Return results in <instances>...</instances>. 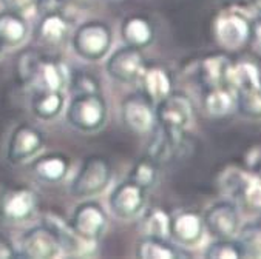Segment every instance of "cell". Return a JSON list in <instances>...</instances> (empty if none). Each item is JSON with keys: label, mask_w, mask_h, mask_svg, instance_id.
Segmentation results:
<instances>
[{"label": "cell", "mask_w": 261, "mask_h": 259, "mask_svg": "<svg viewBox=\"0 0 261 259\" xmlns=\"http://www.w3.org/2000/svg\"><path fill=\"white\" fill-rule=\"evenodd\" d=\"M113 45V31L103 20H87L81 23L71 36L74 53L88 62H97L106 57Z\"/></svg>", "instance_id": "6da1fadb"}, {"label": "cell", "mask_w": 261, "mask_h": 259, "mask_svg": "<svg viewBox=\"0 0 261 259\" xmlns=\"http://www.w3.org/2000/svg\"><path fill=\"white\" fill-rule=\"evenodd\" d=\"M112 178L113 170L110 161L100 154H90L82 161L76 176L73 178L70 193L77 199L96 196L110 185Z\"/></svg>", "instance_id": "7a4b0ae2"}, {"label": "cell", "mask_w": 261, "mask_h": 259, "mask_svg": "<svg viewBox=\"0 0 261 259\" xmlns=\"http://www.w3.org/2000/svg\"><path fill=\"white\" fill-rule=\"evenodd\" d=\"M67 122L82 133H94L107 121V103L100 93L73 94L67 111Z\"/></svg>", "instance_id": "3957f363"}, {"label": "cell", "mask_w": 261, "mask_h": 259, "mask_svg": "<svg viewBox=\"0 0 261 259\" xmlns=\"http://www.w3.org/2000/svg\"><path fill=\"white\" fill-rule=\"evenodd\" d=\"M156 124L160 128L173 134L176 137H182L184 131L193 122V107L192 102L186 94L170 93L163 100L156 103Z\"/></svg>", "instance_id": "277c9868"}, {"label": "cell", "mask_w": 261, "mask_h": 259, "mask_svg": "<svg viewBox=\"0 0 261 259\" xmlns=\"http://www.w3.org/2000/svg\"><path fill=\"white\" fill-rule=\"evenodd\" d=\"M37 194L28 185H13L0 193V218L5 222L28 221L37 209Z\"/></svg>", "instance_id": "5b68a950"}, {"label": "cell", "mask_w": 261, "mask_h": 259, "mask_svg": "<svg viewBox=\"0 0 261 259\" xmlns=\"http://www.w3.org/2000/svg\"><path fill=\"white\" fill-rule=\"evenodd\" d=\"M153 100L142 93H132L121 102V116L124 125L135 134L144 136L153 131L156 125V113Z\"/></svg>", "instance_id": "8992f818"}, {"label": "cell", "mask_w": 261, "mask_h": 259, "mask_svg": "<svg viewBox=\"0 0 261 259\" xmlns=\"http://www.w3.org/2000/svg\"><path fill=\"white\" fill-rule=\"evenodd\" d=\"M107 224L109 216L106 210L102 209L100 204L94 200H85L79 204L70 218V225L76 232V235L94 244L106 233Z\"/></svg>", "instance_id": "52a82bcc"}, {"label": "cell", "mask_w": 261, "mask_h": 259, "mask_svg": "<svg viewBox=\"0 0 261 259\" xmlns=\"http://www.w3.org/2000/svg\"><path fill=\"white\" fill-rule=\"evenodd\" d=\"M205 232L217 239H233L241 230V218L237 205L230 200L215 202L204 213Z\"/></svg>", "instance_id": "ba28073f"}, {"label": "cell", "mask_w": 261, "mask_h": 259, "mask_svg": "<svg viewBox=\"0 0 261 259\" xmlns=\"http://www.w3.org/2000/svg\"><path fill=\"white\" fill-rule=\"evenodd\" d=\"M145 59L139 48L124 45L113 51L106 64V70L112 79L121 83H136L139 82L144 70Z\"/></svg>", "instance_id": "9c48e42d"}, {"label": "cell", "mask_w": 261, "mask_h": 259, "mask_svg": "<svg viewBox=\"0 0 261 259\" xmlns=\"http://www.w3.org/2000/svg\"><path fill=\"white\" fill-rule=\"evenodd\" d=\"M145 194L147 190L133 182L132 179L118 184L109 199L113 215L124 221L136 218L145 207Z\"/></svg>", "instance_id": "30bf717a"}, {"label": "cell", "mask_w": 261, "mask_h": 259, "mask_svg": "<svg viewBox=\"0 0 261 259\" xmlns=\"http://www.w3.org/2000/svg\"><path fill=\"white\" fill-rule=\"evenodd\" d=\"M43 147V134L39 128L23 122L19 124L10 136L7 159L11 164H22L34 158Z\"/></svg>", "instance_id": "8fae6325"}, {"label": "cell", "mask_w": 261, "mask_h": 259, "mask_svg": "<svg viewBox=\"0 0 261 259\" xmlns=\"http://www.w3.org/2000/svg\"><path fill=\"white\" fill-rule=\"evenodd\" d=\"M20 254L30 259H49L62 254L61 244L55 233L40 224L27 230L20 238Z\"/></svg>", "instance_id": "7c38bea8"}, {"label": "cell", "mask_w": 261, "mask_h": 259, "mask_svg": "<svg viewBox=\"0 0 261 259\" xmlns=\"http://www.w3.org/2000/svg\"><path fill=\"white\" fill-rule=\"evenodd\" d=\"M215 39L220 46L235 51L243 48L252 33L249 22L238 13H224L215 22Z\"/></svg>", "instance_id": "4fadbf2b"}, {"label": "cell", "mask_w": 261, "mask_h": 259, "mask_svg": "<svg viewBox=\"0 0 261 259\" xmlns=\"http://www.w3.org/2000/svg\"><path fill=\"white\" fill-rule=\"evenodd\" d=\"M42 224L46 225L51 232L55 233V236L58 238L62 253L67 254H84L88 253V247L87 245H93L94 242H88L85 239H82L81 236L76 235V232L71 228L70 221H65L61 215L55 213V212H46L42 216Z\"/></svg>", "instance_id": "5bb4252c"}, {"label": "cell", "mask_w": 261, "mask_h": 259, "mask_svg": "<svg viewBox=\"0 0 261 259\" xmlns=\"http://www.w3.org/2000/svg\"><path fill=\"white\" fill-rule=\"evenodd\" d=\"M205 233L202 218L195 212H179L170 218V236L182 247H196Z\"/></svg>", "instance_id": "9a60e30c"}, {"label": "cell", "mask_w": 261, "mask_h": 259, "mask_svg": "<svg viewBox=\"0 0 261 259\" xmlns=\"http://www.w3.org/2000/svg\"><path fill=\"white\" fill-rule=\"evenodd\" d=\"M71 167V161L64 153H48L36 158L30 164L33 176L45 184H59L65 179Z\"/></svg>", "instance_id": "2e32d148"}, {"label": "cell", "mask_w": 261, "mask_h": 259, "mask_svg": "<svg viewBox=\"0 0 261 259\" xmlns=\"http://www.w3.org/2000/svg\"><path fill=\"white\" fill-rule=\"evenodd\" d=\"M71 19L59 8L46 10L39 22L37 36L46 45H61L70 33Z\"/></svg>", "instance_id": "e0dca14e"}, {"label": "cell", "mask_w": 261, "mask_h": 259, "mask_svg": "<svg viewBox=\"0 0 261 259\" xmlns=\"http://www.w3.org/2000/svg\"><path fill=\"white\" fill-rule=\"evenodd\" d=\"M70 73L71 70L62 61L42 56L34 83L39 85V90L64 91L65 88H68Z\"/></svg>", "instance_id": "ac0fdd59"}, {"label": "cell", "mask_w": 261, "mask_h": 259, "mask_svg": "<svg viewBox=\"0 0 261 259\" xmlns=\"http://www.w3.org/2000/svg\"><path fill=\"white\" fill-rule=\"evenodd\" d=\"M139 83L142 85V91L156 103L172 93V77L160 65H145Z\"/></svg>", "instance_id": "d6986e66"}, {"label": "cell", "mask_w": 261, "mask_h": 259, "mask_svg": "<svg viewBox=\"0 0 261 259\" xmlns=\"http://www.w3.org/2000/svg\"><path fill=\"white\" fill-rule=\"evenodd\" d=\"M121 36L125 45L142 49L153 42L154 28L144 16H128L122 20Z\"/></svg>", "instance_id": "ffe728a7"}, {"label": "cell", "mask_w": 261, "mask_h": 259, "mask_svg": "<svg viewBox=\"0 0 261 259\" xmlns=\"http://www.w3.org/2000/svg\"><path fill=\"white\" fill-rule=\"evenodd\" d=\"M64 91L37 90L31 100V111L40 121H53L64 110Z\"/></svg>", "instance_id": "44dd1931"}, {"label": "cell", "mask_w": 261, "mask_h": 259, "mask_svg": "<svg viewBox=\"0 0 261 259\" xmlns=\"http://www.w3.org/2000/svg\"><path fill=\"white\" fill-rule=\"evenodd\" d=\"M28 36V23L25 16L4 10L0 11V40L5 46H19Z\"/></svg>", "instance_id": "7402d4cb"}, {"label": "cell", "mask_w": 261, "mask_h": 259, "mask_svg": "<svg viewBox=\"0 0 261 259\" xmlns=\"http://www.w3.org/2000/svg\"><path fill=\"white\" fill-rule=\"evenodd\" d=\"M226 85L235 93L255 88L261 85V76L258 68L250 62L230 64L226 73Z\"/></svg>", "instance_id": "603a6c76"}, {"label": "cell", "mask_w": 261, "mask_h": 259, "mask_svg": "<svg viewBox=\"0 0 261 259\" xmlns=\"http://www.w3.org/2000/svg\"><path fill=\"white\" fill-rule=\"evenodd\" d=\"M40 61L42 54L34 48H23L20 51L14 62V74L19 85L30 87L36 82Z\"/></svg>", "instance_id": "cb8c5ba5"}, {"label": "cell", "mask_w": 261, "mask_h": 259, "mask_svg": "<svg viewBox=\"0 0 261 259\" xmlns=\"http://www.w3.org/2000/svg\"><path fill=\"white\" fill-rule=\"evenodd\" d=\"M181 143V137H176L173 134H169L167 131H164L163 128L158 127L156 130L150 145H148V151H147V156L150 159H153L158 165L169 162L173 154L176 151V148Z\"/></svg>", "instance_id": "d4e9b609"}, {"label": "cell", "mask_w": 261, "mask_h": 259, "mask_svg": "<svg viewBox=\"0 0 261 259\" xmlns=\"http://www.w3.org/2000/svg\"><path fill=\"white\" fill-rule=\"evenodd\" d=\"M229 65H230V62L224 56L205 57L199 64V71H198L201 83L207 90L223 87V83H226V73H227Z\"/></svg>", "instance_id": "484cf974"}, {"label": "cell", "mask_w": 261, "mask_h": 259, "mask_svg": "<svg viewBox=\"0 0 261 259\" xmlns=\"http://www.w3.org/2000/svg\"><path fill=\"white\" fill-rule=\"evenodd\" d=\"M233 93L235 91L232 88H229V87L226 88L224 85L208 90V93L205 94V99H204L205 111L215 118L229 114L233 110V107L237 105V97Z\"/></svg>", "instance_id": "4316f807"}, {"label": "cell", "mask_w": 261, "mask_h": 259, "mask_svg": "<svg viewBox=\"0 0 261 259\" xmlns=\"http://www.w3.org/2000/svg\"><path fill=\"white\" fill-rule=\"evenodd\" d=\"M141 232L148 238L167 239L170 236V216L166 210L156 207L144 213L141 219Z\"/></svg>", "instance_id": "83f0119b"}, {"label": "cell", "mask_w": 261, "mask_h": 259, "mask_svg": "<svg viewBox=\"0 0 261 259\" xmlns=\"http://www.w3.org/2000/svg\"><path fill=\"white\" fill-rule=\"evenodd\" d=\"M136 256L141 259H173L179 253L175 247L169 245L166 239L144 236L136 245Z\"/></svg>", "instance_id": "f1b7e54d"}, {"label": "cell", "mask_w": 261, "mask_h": 259, "mask_svg": "<svg viewBox=\"0 0 261 259\" xmlns=\"http://www.w3.org/2000/svg\"><path fill=\"white\" fill-rule=\"evenodd\" d=\"M128 179H132L142 188L150 190L156 184V181H158V164L153 159H150L148 156L139 159L133 165Z\"/></svg>", "instance_id": "f546056e"}, {"label": "cell", "mask_w": 261, "mask_h": 259, "mask_svg": "<svg viewBox=\"0 0 261 259\" xmlns=\"http://www.w3.org/2000/svg\"><path fill=\"white\" fill-rule=\"evenodd\" d=\"M235 190L240 193L241 199L247 207L261 210V181L258 178L241 173Z\"/></svg>", "instance_id": "4dcf8cb0"}, {"label": "cell", "mask_w": 261, "mask_h": 259, "mask_svg": "<svg viewBox=\"0 0 261 259\" xmlns=\"http://www.w3.org/2000/svg\"><path fill=\"white\" fill-rule=\"evenodd\" d=\"M237 107L249 119H261V85L237 93Z\"/></svg>", "instance_id": "1f68e13d"}, {"label": "cell", "mask_w": 261, "mask_h": 259, "mask_svg": "<svg viewBox=\"0 0 261 259\" xmlns=\"http://www.w3.org/2000/svg\"><path fill=\"white\" fill-rule=\"evenodd\" d=\"M238 245L244 257L261 259V227L249 225L238 233Z\"/></svg>", "instance_id": "d6a6232c"}, {"label": "cell", "mask_w": 261, "mask_h": 259, "mask_svg": "<svg viewBox=\"0 0 261 259\" xmlns=\"http://www.w3.org/2000/svg\"><path fill=\"white\" fill-rule=\"evenodd\" d=\"M68 88L73 94H93L100 93V83L94 74L87 70H71Z\"/></svg>", "instance_id": "836d02e7"}, {"label": "cell", "mask_w": 261, "mask_h": 259, "mask_svg": "<svg viewBox=\"0 0 261 259\" xmlns=\"http://www.w3.org/2000/svg\"><path fill=\"white\" fill-rule=\"evenodd\" d=\"M205 256L212 259H238L243 257L238 242L233 239H218L205 250Z\"/></svg>", "instance_id": "e575fe53"}, {"label": "cell", "mask_w": 261, "mask_h": 259, "mask_svg": "<svg viewBox=\"0 0 261 259\" xmlns=\"http://www.w3.org/2000/svg\"><path fill=\"white\" fill-rule=\"evenodd\" d=\"M0 2H2L5 10L19 13L22 16L34 13L42 5V0H0Z\"/></svg>", "instance_id": "d590c367"}, {"label": "cell", "mask_w": 261, "mask_h": 259, "mask_svg": "<svg viewBox=\"0 0 261 259\" xmlns=\"http://www.w3.org/2000/svg\"><path fill=\"white\" fill-rule=\"evenodd\" d=\"M11 257H22L20 251L16 250L13 242L8 236L0 233V259H11Z\"/></svg>", "instance_id": "8d00e7d4"}, {"label": "cell", "mask_w": 261, "mask_h": 259, "mask_svg": "<svg viewBox=\"0 0 261 259\" xmlns=\"http://www.w3.org/2000/svg\"><path fill=\"white\" fill-rule=\"evenodd\" d=\"M255 37H256V40L261 43V23H258V25L255 26Z\"/></svg>", "instance_id": "74e56055"}, {"label": "cell", "mask_w": 261, "mask_h": 259, "mask_svg": "<svg viewBox=\"0 0 261 259\" xmlns=\"http://www.w3.org/2000/svg\"><path fill=\"white\" fill-rule=\"evenodd\" d=\"M5 48H7V46H5V43H4L2 40H0V56H2V54H4V51H5Z\"/></svg>", "instance_id": "f35d334b"}, {"label": "cell", "mask_w": 261, "mask_h": 259, "mask_svg": "<svg viewBox=\"0 0 261 259\" xmlns=\"http://www.w3.org/2000/svg\"><path fill=\"white\" fill-rule=\"evenodd\" d=\"M247 2H250V4H253V5H259V2H261V0H247Z\"/></svg>", "instance_id": "ab89813d"}, {"label": "cell", "mask_w": 261, "mask_h": 259, "mask_svg": "<svg viewBox=\"0 0 261 259\" xmlns=\"http://www.w3.org/2000/svg\"><path fill=\"white\" fill-rule=\"evenodd\" d=\"M258 8H261V2H259V5H258Z\"/></svg>", "instance_id": "60d3db41"}, {"label": "cell", "mask_w": 261, "mask_h": 259, "mask_svg": "<svg viewBox=\"0 0 261 259\" xmlns=\"http://www.w3.org/2000/svg\"><path fill=\"white\" fill-rule=\"evenodd\" d=\"M58 2H61V0H58Z\"/></svg>", "instance_id": "b9f144b4"}]
</instances>
